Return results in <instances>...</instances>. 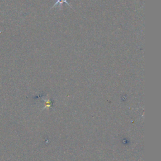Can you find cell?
<instances>
[{"label": "cell", "mask_w": 161, "mask_h": 161, "mask_svg": "<svg viewBox=\"0 0 161 161\" xmlns=\"http://www.w3.org/2000/svg\"><path fill=\"white\" fill-rule=\"evenodd\" d=\"M66 3V4H68V5L69 6L70 8H73V7H72L71 5H70V4H69V3L68 2H67V0H57L56 3H55V4H54V6H52V8H54V7H55V6H57V5H59V6H60V7H62V4H63V3Z\"/></svg>", "instance_id": "cell-1"}]
</instances>
